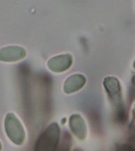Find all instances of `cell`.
<instances>
[{
    "label": "cell",
    "instance_id": "cell-1",
    "mask_svg": "<svg viewBox=\"0 0 135 151\" xmlns=\"http://www.w3.org/2000/svg\"><path fill=\"white\" fill-rule=\"evenodd\" d=\"M59 131L56 124H52L38 139L35 151H53L58 141Z\"/></svg>",
    "mask_w": 135,
    "mask_h": 151
},
{
    "label": "cell",
    "instance_id": "cell-2",
    "mask_svg": "<svg viewBox=\"0 0 135 151\" xmlns=\"http://www.w3.org/2000/svg\"><path fill=\"white\" fill-rule=\"evenodd\" d=\"M117 151H135V149L128 145H123L118 147Z\"/></svg>",
    "mask_w": 135,
    "mask_h": 151
},
{
    "label": "cell",
    "instance_id": "cell-3",
    "mask_svg": "<svg viewBox=\"0 0 135 151\" xmlns=\"http://www.w3.org/2000/svg\"><path fill=\"white\" fill-rule=\"evenodd\" d=\"M69 147L64 145L60 147V148H59L56 151H69Z\"/></svg>",
    "mask_w": 135,
    "mask_h": 151
},
{
    "label": "cell",
    "instance_id": "cell-4",
    "mask_svg": "<svg viewBox=\"0 0 135 151\" xmlns=\"http://www.w3.org/2000/svg\"><path fill=\"white\" fill-rule=\"evenodd\" d=\"M74 151H81L80 150H78V149H76V150H75Z\"/></svg>",
    "mask_w": 135,
    "mask_h": 151
},
{
    "label": "cell",
    "instance_id": "cell-5",
    "mask_svg": "<svg viewBox=\"0 0 135 151\" xmlns=\"http://www.w3.org/2000/svg\"><path fill=\"white\" fill-rule=\"evenodd\" d=\"M134 68H135V62H134Z\"/></svg>",
    "mask_w": 135,
    "mask_h": 151
}]
</instances>
